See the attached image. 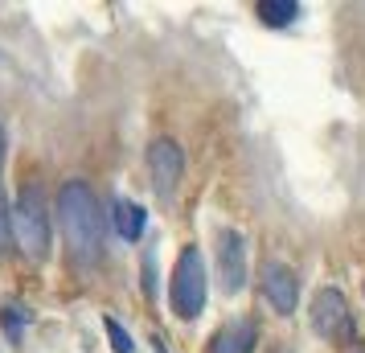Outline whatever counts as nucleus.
Returning <instances> with one entry per match:
<instances>
[{
	"mask_svg": "<svg viewBox=\"0 0 365 353\" xmlns=\"http://www.w3.org/2000/svg\"><path fill=\"white\" fill-rule=\"evenodd\" d=\"M312 329L324 341H345L353 345V337H357V324H353V312H349V300L341 287H320L312 296Z\"/></svg>",
	"mask_w": 365,
	"mask_h": 353,
	"instance_id": "obj_4",
	"label": "nucleus"
},
{
	"mask_svg": "<svg viewBox=\"0 0 365 353\" xmlns=\"http://www.w3.org/2000/svg\"><path fill=\"white\" fill-rule=\"evenodd\" d=\"M255 345H259V324L250 317L230 320L210 337V353H255Z\"/></svg>",
	"mask_w": 365,
	"mask_h": 353,
	"instance_id": "obj_8",
	"label": "nucleus"
},
{
	"mask_svg": "<svg viewBox=\"0 0 365 353\" xmlns=\"http://www.w3.org/2000/svg\"><path fill=\"white\" fill-rule=\"evenodd\" d=\"M9 238H13V214L4 210V193H0V251L9 247Z\"/></svg>",
	"mask_w": 365,
	"mask_h": 353,
	"instance_id": "obj_13",
	"label": "nucleus"
},
{
	"mask_svg": "<svg viewBox=\"0 0 365 353\" xmlns=\"http://www.w3.org/2000/svg\"><path fill=\"white\" fill-rule=\"evenodd\" d=\"M148 173H152V189H156V198L160 202H173L177 198V185H181V173H185V152L177 140H152L148 148Z\"/></svg>",
	"mask_w": 365,
	"mask_h": 353,
	"instance_id": "obj_5",
	"label": "nucleus"
},
{
	"mask_svg": "<svg viewBox=\"0 0 365 353\" xmlns=\"http://www.w3.org/2000/svg\"><path fill=\"white\" fill-rule=\"evenodd\" d=\"M13 238H17L21 255L29 263H46L53 247V222H50V205L41 185H21L17 205H13Z\"/></svg>",
	"mask_w": 365,
	"mask_h": 353,
	"instance_id": "obj_2",
	"label": "nucleus"
},
{
	"mask_svg": "<svg viewBox=\"0 0 365 353\" xmlns=\"http://www.w3.org/2000/svg\"><path fill=\"white\" fill-rule=\"evenodd\" d=\"M0 320H4V333H9V341H17L21 329L29 324V308H21V304H4V312H0Z\"/></svg>",
	"mask_w": 365,
	"mask_h": 353,
	"instance_id": "obj_11",
	"label": "nucleus"
},
{
	"mask_svg": "<svg viewBox=\"0 0 365 353\" xmlns=\"http://www.w3.org/2000/svg\"><path fill=\"white\" fill-rule=\"evenodd\" d=\"M263 300L279 312V317H292L299 304V280L296 271L287 267V263H279V259H271V263H263Z\"/></svg>",
	"mask_w": 365,
	"mask_h": 353,
	"instance_id": "obj_7",
	"label": "nucleus"
},
{
	"mask_svg": "<svg viewBox=\"0 0 365 353\" xmlns=\"http://www.w3.org/2000/svg\"><path fill=\"white\" fill-rule=\"evenodd\" d=\"M58 226L66 238L70 255L91 267L103 259V214H99V198L95 189L86 185L83 177H70L66 185L58 189Z\"/></svg>",
	"mask_w": 365,
	"mask_h": 353,
	"instance_id": "obj_1",
	"label": "nucleus"
},
{
	"mask_svg": "<svg viewBox=\"0 0 365 353\" xmlns=\"http://www.w3.org/2000/svg\"><path fill=\"white\" fill-rule=\"evenodd\" d=\"M103 329H107V337H111V349H115V353H135L132 333H128L115 317H103Z\"/></svg>",
	"mask_w": 365,
	"mask_h": 353,
	"instance_id": "obj_12",
	"label": "nucleus"
},
{
	"mask_svg": "<svg viewBox=\"0 0 365 353\" xmlns=\"http://www.w3.org/2000/svg\"><path fill=\"white\" fill-rule=\"evenodd\" d=\"M217 280L226 296H238L247 287V242L234 226L217 230Z\"/></svg>",
	"mask_w": 365,
	"mask_h": 353,
	"instance_id": "obj_6",
	"label": "nucleus"
},
{
	"mask_svg": "<svg viewBox=\"0 0 365 353\" xmlns=\"http://www.w3.org/2000/svg\"><path fill=\"white\" fill-rule=\"evenodd\" d=\"M111 210H115V235L123 242H140L144 230H148V210L140 202H128V198H119Z\"/></svg>",
	"mask_w": 365,
	"mask_h": 353,
	"instance_id": "obj_9",
	"label": "nucleus"
},
{
	"mask_svg": "<svg viewBox=\"0 0 365 353\" xmlns=\"http://www.w3.org/2000/svg\"><path fill=\"white\" fill-rule=\"evenodd\" d=\"M259 17L271 29H283L299 17V0H259Z\"/></svg>",
	"mask_w": 365,
	"mask_h": 353,
	"instance_id": "obj_10",
	"label": "nucleus"
},
{
	"mask_svg": "<svg viewBox=\"0 0 365 353\" xmlns=\"http://www.w3.org/2000/svg\"><path fill=\"white\" fill-rule=\"evenodd\" d=\"M205 296H210V280H205V259L197 247H181L177 263H173V284H168V304L181 320H197L205 312Z\"/></svg>",
	"mask_w": 365,
	"mask_h": 353,
	"instance_id": "obj_3",
	"label": "nucleus"
}]
</instances>
